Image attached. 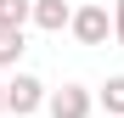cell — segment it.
Wrapping results in <instances>:
<instances>
[{"instance_id": "cell-2", "label": "cell", "mask_w": 124, "mask_h": 118, "mask_svg": "<svg viewBox=\"0 0 124 118\" xmlns=\"http://www.w3.org/2000/svg\"><path fill=\"white\" fill-rule=\"evenodd\" d=\"M39 107H45V84H39L34 73H17L11 84H6V112L28 118V112H39Z\"/></svg>"}, {"instance_id": "cell-5", "label": "cell", "mask_w": 124, "mask_h": 118, "mask_svg": "<svg viewBox=\"0 0 124 118\" xmlns=\"http://www.w3.org/2000/svg\"><path fill=\"white\" fill-rule=\"evenodd\" d=\"M96 101H101V107H107V118H124V73H113V79H107V84H101V90H96Z\"/></svg>"}, {"instance_id": "cell-3", "label": "cell", "mask_w": 124, "mask_h": 118, "mask_svg": "<svg viewBox=\"0 0 124 118\" xmlns=\"http://www.w3.org/2000/svg\"><path fill=\"white\" fill-rule=\"evenodd\" d=\"M45 107H51V118H90L96 96H90L85 84H62V90H51V96H45Z\"/></svg>"}, {"instance_id": "cell-6", "label": "cell", "mask_w": 124, "mask_h": 118, "mask_svg": "<svg viewBox=\"0 0 124 118\" xmlns=\"http://www.w3.org/2000/svg\"><path fill=\"white\" fill-rule=\"evenodd\" d=\"M34 0H0V28H28Z\"/></svg>"}, {"instance_id": "cell-1", "label": "cell", "mask_w": 124, "mask_h": 118, "mask_svg": "<svg viewBox=\"0 0 124 118\" xmlns=\"http://www.w3.org/2000/svg\"><path fill=\"white\" fill-rule=\"evenodd\" d=\"M68 34L79 39V45H107V34H113L107 6H79V11L68 17Z\"/></svg>"}, {"instance_id": "cell-7", "label": "cell", "mask_w": 124, "mask_h": 118, "mask_svg": "<svg viewBox=\"0 0 124 118\" xmlns=\"http://www.w3.org/2000/svg\"><path fill=\"white\" fill-rule=\"evenodd\" d=\"M23 28H0V68H17V56H23Z\"/></svg>"}, {"instance_id": "cell-9", "label": "cell", "mask_w": 124, "mask_h": 118, "mask_svg": "<svg viewBox=\"0 0 124 118\" xmlns=\"http://www.w3.org/2000/svg\"><path fill=\"white\" fill-rule=\"evenodd\" d=\"M0 118H6V84H0Z\"/></svg>"}, {"instance_id": "cell-4", "label": "cell", "mask_w": 124, "mask_h": 118, "mask_svg": "<svg viewBox=\"0 0 124 118\" xmlns=\"http://www.w3.org/2000/svg\"><path fill=\"white\" fill-rule=\"evenodd\" d=\"M68 17H73L68 0H34V17H28V23L45 28V34H62V28H68Z\"/></svg>"}, {"instance_id": "cell-8", "label": "cell", "mask_w": 124, "mask_h": 118, "mask_svg": "<svg viewBox=\"0 0 124 118\" xmlns=\"http://www.w3.org/2000/svg\"><path fill=\"white\" fill-rule=\"evenodd\" d=\"M113 39H118V51H124V0L113 6Z\"/></svg>"}]
</instances>
